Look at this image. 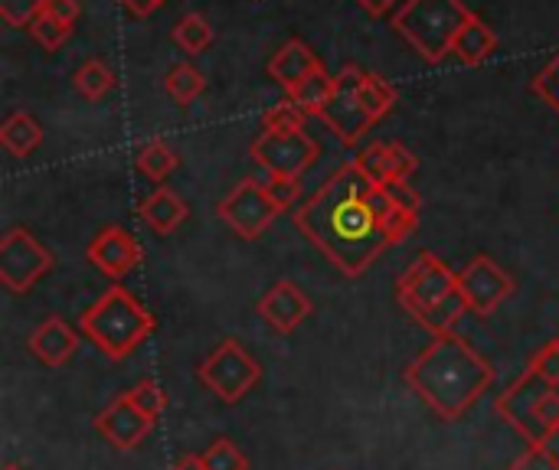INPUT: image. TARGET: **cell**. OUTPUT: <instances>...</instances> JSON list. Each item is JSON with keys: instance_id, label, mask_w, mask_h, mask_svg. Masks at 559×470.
<instances>
[{"instance_id": "cell-1", "label": "cell", "mask_w": 559, "mask_h": 470, "mask_svg": "<svg viewBox=\"0 0 559 470\" xmlns=\"http://www.w3.org/2000/svg\"><path fill=\"white\" fill-rule=\"evenodd\" d=\"M419 209L409 180L373 183L350 160L295 209V226L344 278H360L386 249L413 236Z\"/></svg>"}, {"instance_id": "cell-2", "label": "cell", "mask_w": 559, "mask_h": 470, "mask_svg": "<svg viewBox=\"0 0 559 470\" xmlns=\"http://www.w3.org/2000/svg\"><path fill=\"white\" fill-rule=\"evenodd\" d=\"M406 386L445 422L472 412L495 383V366L462 334H436L432 344L406 366Z\"/></svg>"}, {"instance_id": "cell-3", "label": "cell", "mask_w": 559, "mask_h": 470, "mask_svg": "<svg viewBox=\"0 0 559 470\" xmlns=\"http://www.w3.org/2000/svg\"><path fill=\"white\" fill-rule=\"evenodd\" d=\"M396 301L432 337L455 330L462 314H468L459 291V272H452L436 252H419L409 262V268L396 281Z\"/></svg>"}, {"instance_id": "cell-4", "label": "cell", "mask_w": 559, "mask_h": 470, "mask_svg": "<svg viewBox=\"0 0 559 470\" xmlns=\"http://www.w3.org/2000/svg\"><path fill=\"white\" fill-rule=\"evenodd\" d=\"M79 330L108 360H128L157 330V321L128 288L111 285L92 308H85Z\"/></svg>"}, {"instance_id": "cell-5", "label": "cell", "mask_w": 559, "mask_h": 470, "mask_svg": "<svg viewBox=\"0 0 559 470\" xmlns=\"http://www.w3.org/2000/svg\"><path fill=\"white\" fill-rule=\"evenodd\" d=\"M475 13L462 0H406L390 20L393 29L426 59L445 62L452 56L455 36Z\"/></svg>"}, {"instance_id": "cell-6", "label": "cell", "mask_w": 559, "mask_h": 470, "mask_svg": "<svg viewBox=\"0 0 559 470\" xmlns=\"http://www.w3.org/2000/svg\"><path fill=\"white\" fill-rule=\"evenodd\" d=\"M495 412L527 442V448H540L559 432L557 386L547 383L544 376H537L534 370H524L495 399Z\"/></svg>"}, {"instance_id": "cell-7", "label": "cell", "mask_w": 559, "mask_h": 470, "mask_svg": "<svg viewBox=\"0 0 559 470\" xmlns=\"http://www.w3.org/2000/svg\"><path fill=\"white\" fill-rule=\"evenodd\" d=\"M197 379L203 389H210L219 402L236 406L242 402L262 379V366L259 360L239 344V340H223L200 366H197Z\"/></svg>"}, {"instance_id": "cell-8", "label": "cell", "mask_w": 559, "mask_h": 470, "mask_svg": "<svg viewBox=\"0 0 559 470\" xmlns=\"http://www.w3.org/2000/svg\"><path fill=\"white\" fill-rule=\"evenodd\" d=\"M56 268L52 252L29 229H7L0 239V285L10 294L33 291Z\"/></svg>"}, {"instance_id": "cell-9", "label": "cell", "mask_w": 559, "mask_h": 470, "mask_svg": "<svg viewBox=\"0 0 559 470\" xmlns=\"http://www.w3.org/2000/svg\"><path fill=\"white\" fill-rule=\"evenodd\" d=\"M249 154L269 177L301 180V173L314 167L321 147L308 131H262L252 141Z\"/></svg>"}, {"instance_id": "cell-10", "label": "cell", "mask_w": 559, "mask_h": 470, "mask_svg": "<svg viewBox=\"0 0 559 470\" xmlns=\"http://www.w3.org/2000/svg\"><path fill=\"white\" fill-rule=\"evenodd\" d=\"M216 213L246 242H255L282 216V209L272 203V196L265 193V186L259 180H252V177H246L242 183H236L223 196V203L216 206Z\"/></svg>"}, {"instance_id": "cell-11", "label": "cell", "mask_w": 559, "mask_h": 470, "mask_svg": "<svg viewBox=\"0 0 559 470\" xmlns=\"http://www.w3.org/2000/svg\"><path fill=\"white\" fill-rule=\"evenodd\" d=\"M360 75L364 69L360 65H344L337 72V85H334V95L328 101V108L321 111V121L328 124V131L344 144V147H354L370 128V115L360 101Z\"/></svg>"}, {"instance_id": "cell-12", "label": "cell", "mask_w": 559, "mask_h": 470, "mask_svg": "<svg viewBox=\"0 0 559 470\" xmlns=\"http://www.w3.org/2000/svg\"><path fill=\"white\" fill-rule=\"evenodd\" d=\"M459 291L465 298L468 314L491 317L514 294V278L491 255L481 252L459 272Z\"/></svg>"}, {"instance_id": "cell-13", "label": "cell", "mask_w": 559, "mask_h": 470, "mask_svg": "<svg viewBox=\"0 0 559 470\" xmlns=\"http://www.w3.org/2000/svg\"><path fill=\"white\" fill-rule=\"evenodd\" d=\"M85 258L95 265V272H102L108 281L118 285L121 278H128L141 265L144 252H141V242L124 226H105L85 245Z\"/></svg>"}, {"instance_id": "cell-14", "label": "cell", "mask_w": 559, "mask_h": 470, "mask_svg": "<svg viewBox=\"0 0 559 470\" xmlns=\"http://www.w3.org/2000/svg\"><path fill=\"white\" fill-rule=\"evenodd\" d=\"M154 422L134 409V402L128 396L111 399L98 415H95V432L118 451H131L138 448L147 435H151Z\"/></svg>"}, {"instance_id": "cell-15", "label": "cell", "mask_w": 559, "mask_h": 470, "mask_svg": "<svg viewBox=\"0 0 559 470\" xmlns=\"http://www.w3.org/2000/svg\"><path fill=\"white\" fill-rule=\"evenodd\" d=\"M255 311L262 314V321H265L272 330H278V334L288 337V334H295V330L311 317L314 304H311V298H308L295 281H278V285H272V288L259 298Z\"/></svg>"}, {"instance_id": "cell-16", "label": "cell", "mask_w": 559, "mask_h": 470, "mask_svg": "<svg viewBox=\"0 0 559 470\" xmlns=\"http://www.w3.org/2000/svg\"><path fill=\"white\" fill-rule=\"evenodd\" d=\"M354 164H357L373 183H403V180H409V177L416 173V167H419L416 154H413L406 144H400V141H377V144H367V147L354 157Z\"/></svg>"}, {"instance_id": "cell-17", "label": "cell", "mask_w": 559, "mask_h": 470, "mask_svg": "<svg viewBox=\"0 0 559 470\" xmlns=\"http://www.w3.org/2000/svg\"><path fill=\"white\" fill-rule=\"evenodd\" d=\"M29 353L43 363V366H62L75 357L79 350V334L62 321V317H46L26 340Z\"/></svg>"}, {"instance_id": "cell-18", "label": "cell", "mask_w": 559, "mask_h": 470, "mask_svg": "<svg viewBox=\"0 0 559 470\" xmlns=\"http://www.w3.org/2000/svg\"><path fill=\"white\" fill-rule=\"evenodd\" d=\"M318 69H324V62L314 56V49L305 43V39H288L272 59H269V75L285 88V92H292L298 82H305L311 72H318Z\"/></svg>"}, {"instance_id": "cell-19", "label": "cell", "mask_w": 559, "mask_h": 470, "mask_svg": "<svg viewBox=\"0 0 559 470\" xmlns=\"http://www.w3.org/2000/svg\"><path fill=\"white\" fill-rule=\"evenodd\" d=\"M138 216H141V222H144L151 232H157V236H170V232H177V229L187 222L190 206H187V203L170 190V186H157L154 193H147V196L141 200Z\"/></svg>"}, {"instance_id": "cell-20", "label": "cell", "mask_w": 559, "mask_h": 470, "mask_svg": "<svg viewBox=\"0 0 559 470\" xmlns=\"http://www.w3.org/2000/svg\"><path fill=\"white\" fill-rule=\"evenodd\" d=\"M495 52H498V33L475 13V16L462 26V33L455 36L452 56H459L465 65H481V62H488Z\"/></svg>"}, {"instance_id": "cell-21", "label": "cell", "mask_w": 559, "mask_h": 470, "mask_svg": "<svg viewBox=\"0 0 559 470\" xmlns=\"http://www.w3.org/2000/svg\"><path fill=\"white\" fill-rule=\"evenodd\" d=\"M43 141V128L33 115L26 111H13L3 124H0V144L10 157H29Z\"/></svg>"}, {"instance_id": "cell-22", "label": "cell", "mask_w": 559, "mask_h": 470, "mask_svg": "<svg viewBox=\"0 0 559 470\" xmlns=\"http://www.w3.org/2000/svg\"><path fill=\"white\" fill-rule=\"evenodd\" d=\"M334 85H337V75H331L328 69H318V72H311L305 82H298V85L288 92V98H292L308 118H321V111L328 108V101H331V95H334Z\"/></svg>"}, {"instance_id": "cell-23", "label": "cell", "mask_w": 559, "mask_h": 470, "mask_svg": "<svg viewBox=\"0 0 559 470\" xmlns=\"http://www.w3.org/2000/svg\"><path fill=\"white\" fill-rule=\"evenodd\" d=\"M177 164H180L177 150H174L167 141H160V137H151V141H144V144L134 150V167H138L147 180H154V183H164V180L177 170Z\"/></svg>"}, {"instance_id": "cell-24", "label": "cell", "mask_w": 559, "mask_h": 470, "mask_svg": "<svg viewBox=\"0 0 559 470\" xmlns=\"http://www.w3.org/2000/svg\"><path fill=\"white\" fill-rule=\"evenodd\" d=\"M396 98H400L396 88L380 72H364L360 75V101H364V108H367L373 124L396 108Z\"/></svg>"}, {"instance_id": "cell-25", "label": "cell", "mask_w": 559, "mask_h": 470, "mask_svg": "<svg viewBox=\"0 0 559 470\" xmlns=\"http://www.w3.org/2000/svg\"><path fill=\"white\" fill-rule=\"evenodd\" d=\"M72 85H75V92H79L82 98L98 101V98H105V95L115 88V72H111L102 59H88V62H82V65L75 69Z\"/></svg>"}, {"instance_id": "cell-26", "label": "cell", "mask_w": 559, "mask_h": 470, "mask_svg": "<svg viewBox=\"0 0 559 470\" xmlns=\"http://www.w3.org/2000/svg\"><path fill=\"white\" fill-rule=\"evenodd\" d=\"M174 43L187 52V56H200L203 49H210V43H213V26H210V20L206 16H200V13H187V16H180L177 23H174Z\"/></svg>"}, {"instance_id": "cell-27", "label": "cell", "mask_w": 559, "mask_h": 470, "mask_svg": "<svg viewBox=\"0 0 559 470\" xmlns=\"http://www.w3.org/2000/svg\"><path fill=\"white\" fill-rule=\"evenodd\" d=\"M164 88H167V95H170L177 105H190V101H197V98L203 95L206 79H203V72H200L197 65L180 62V65H174V69L167 72Z\"/></svg>"}, {"instance_id": "cell-28", "label": "cell", "mask_w": 559, "mask_h": 470, "mask_svg": "<svg viewBox=\"0 0 559 470\" xmlns=\"http://www.w3.org/2000/svg\"><path fill=\"white\" fill-rule=\"evenodd\" d=\"M124 396H128V399L134 402V409L144 412L151 422H157V419L167 412V393H164V386H160L157 379H141V383L131 386Z\"/></svg>"}, {"instance_id": "cell-29", "label": "cell", "mask_w": 559, "mask_h": 470, "mask_svg": "<svg viewBox=\"0 0 559 470\" xmlns=\"http://www.w3.org/2000/svg\"><path fill=\"white\" fill-rule=\"evenodd\" d=\"M26 29H29V36H33L46 52H56V49L69 39V33H72V26H66V23L46 16V13H36V16L26 23Z\"/></svg>"}, {"instance_id": "cell-30", "label": "cell", "mask_w": 559, "mask_h": 470, "mask_svg": "<svg viewBox=\"0 0 559 470\" xmlns=\"http://www.w3.org/2000/svg\"><path fill=\"white\" fill-rule=\"evenodd\" d=\"M200 458H203L206 470H249V458L229 438H216Z\"/></svg>"}, {"instance_id": "cell-31", "label": "cell", "mask_w": 559, "mask_h": 470, "mask_svg": "<svg viewBox=\"0 0 559 470\" xmlns=\"http://www.w3.org/2000/svg\"><path fill=\"white\" fill-rule=\"evenodd\" d=\"M305 121H308V115H305L292 98L272 105V108L262 115V128H265V131H305Z\"/></svg>"}, {"instance_id": "cell-32", "label": "cell", "mask_w": 559, "mask_h": 470, "mask_svg": "<svg viewBox=\"0 0 559 470\" xmlns=\"http://www.w3.org/2000/svg\"><path fill=\"white\" fill-rule=\"evenodd\" d=\"M508 470H559V432L540 448H527Z\"/></svg>"}, {"instance_id": "cell-33", "label": "cell", "mask_w": 559, "mask_h": 470, "mask_svg": "<svg viewBox=\"0 0 559 470\" xmlns=\"http://www.w3.org/2000/svg\"><path fill=\"white\" fill-rule=\"evenodd\" d=\"M265 193L272 196V203L285 213V209H295V203L301 200V180H292V177H269L262 180Z\"/></svg>"}, {"instance_id": "cell-34", "label": "cell", "mask_w": 559, "mask_h": 470, "mask_svg": "<svg viewBox=\"0 0 559 470\" xmlns=\"http://www.w3.org/2000/svg\"><path fill=\"white\" fill-rule=\"evenodd\" d=\"M531 88H534V92H537V95H540V98L559 115V52L550 65H544V69L534 75Z\"/></svg>"}, {"instance_id": "cell-35", "label": "cell", "mask_w": 559, "mask_h": 470, "mask_svg": "<svg viewBox=\"0 0 559 470\" xmlns=\"http://www.w3.org/2000/svg\"><path fill=\"white\" fill-rule=\"evenodd\" d=\"M527 370H534V373H537V376H544L547 383L559 386V337L534 353V360H531V366H527Z\"/></svg>"}, {"instance_id": "cell-36", "label": "cell", "mask_w": 559, "mask_h": 470, "mask_svg": "<svg viewBox=\"0 0 559 470\" xmlns=\"http://www.w3.org/2000/svg\"><path fill=\"white\" fill-rule=\"evenodd\" d=\"M36 13H46V16H52V20H59L66 26H75L82 7H79V0H39Z\"/></svg>"}, {"instance_id": "cell-37", "label": "cell", "mask_w": 559, "mask_h": 470, "mask_svg": "<svg viewBox=\"0 0 559 470\" xmlns=\"http://www.w3.org/2000/svg\"><path fill=\"white\" fill-rule=\"evenodd\" d=\"M354 3H357L360 10H367L370 16H377V20H380V16H393L406 0H354Z\"/></svg>"}, {"instance_id": "cell-38", "label": "cell", "mask_w": 559, "mask_h": 470, "mask_svg": "<svg viewBox=\"0 0 559 470\" xmlns=\"http://www.w3.org/2000/svg\"><path fill=\"white\" fill-rule=\"evenodd\" d=\"M164 0H121V7L131 13V16H151Z\"/></svg>"}, {"instance_id": "cell-39", "label": "cell", "mask_w": 559, "mask_h": 470, "mask_svg": "<svg viewBox=\"0 0 559 470\" xmlns=\"http://www.w3.org/2000/svg\"><path fill=\"white\" fill-rule=\"evenodd\" d=\"M170 470H206V465H203V458H200V455H183V458H177V461H174V468Z\"/></svg>"}, {"instance_id": "cell-40", "label": "cell", "mask_w": 559, "mask_h": 470, "mask_svg": "<svg viewBox=\"0 0 559 470\" xmlns=\"http://www.w3.org/2000/svg\"><path fill=\"white\" fill-rule=\"evenodd\" d=\"M3 470H26V468H20V465H3Z\"/></svg>"}]
</instances>
